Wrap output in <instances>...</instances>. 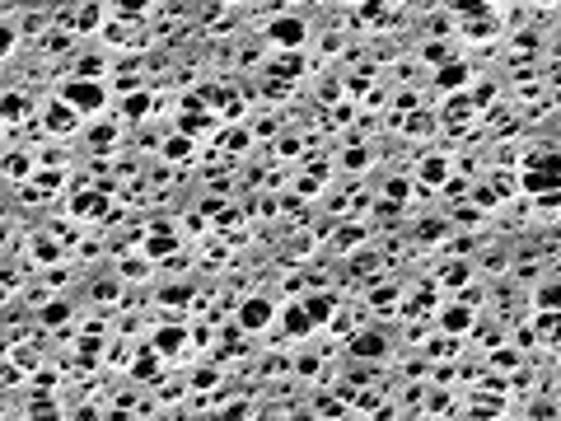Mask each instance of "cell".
<instances>
[{"mask_svg":"<svg viewBox=\"0 0 561 421\" xmlns=\"http://www.w3.org/2000/svg\"><path fill=\"white\" fill-rule=\"evenodd\" d=\"M61 94H66V104L75 108V112H99V108H103V89H99L94 80H84V75H75V84H66Z\"/></svg>","mask_w":561,"mask_h":421,"instance_id":"cell-1","label":"cell"},{"mask_svg":"<svg viewBox=\"0 0 561 421\" xmlns=\"http://www.w3.org/2000/svg\"><path fill=\"white\" fill-rule=\"evenodd\" d=\"M239 323L248 328V333L267 328V323H271V300H243V309H239Z\"/></svg>","mask_w":561,"mask_h":421,"instance_id":"cell-2","label":"cell"},{"mask_svg":"<svg viewBox=\"0 0 561 421\" xmlns=\"http://www.w3.org/2000/svg\"><path fill=\"white\" fill-rule=\"evenodd\" d=\"M267 33L276 38V47H299V43H304V24H299V19H271Z\"/></svg>","mask_w":561,"mask_h":421,"instance_id":"cell-3","label":"cell"},{"mask_svg":"<svg viewBox=\"0 0 561 421\" xmlns=\"http://www.w3.org/2000/svg\"><path fill=\"white\" fill-rule=\"evenodd\" d=\"M75 122H80V112H75L71 104H52V108H47V127H52L56 136L75 132Z\"/></svg>","mask_w":561,"mask_h":421,"instance_id":"cell-4","label":"cell"},{"mask_svg":"<svg viewBox=\"0 0 561 421\" xmlns=\"http://www.w3.org/2000/svg\"><path fill=\"white\" fill-rule=\"evenodd\" d=\"M468 309H473V304H463V300H458V304H449V309L440 314V323H445L449 333H468V323H473V314H468Z\"/></svg>","mask_w":561,"mask_h":421,"instance_id":"cell-5","label":"cell"},{"mask_svg":"<svg viewBox=\"0 0 561 421\" xmlns=\"http://www.w3.org/2000/svg\"><path fill=\"white\" fill-rule=\"evenodd\" d=\"M24 112H28L24 94H5V99H0V122H24Z\"/></svg>","mask_w":561,"mask_h":421,"instance_id":"cell-6","label":"cell"},{"mask_svg":"<svg viewBox=\"0 0 561 421\" xmlns=\"http://www.w3.org/2000/svg\"><path fill=\"white\" fill-rule=\"evenodd\" d=\"M309 328H314V318L304 314V304H290V309H286V333H290V337H304Z\"/></svg>","mask_w":561,"mask_h":421,"instance_id":"cell-7","label":"cell"},{"mask_svg":"<svg viewBox=\"0 0 561 421\" xmlns=\"http://www.w3.org/2000/svg\"><path fill=\"white\" fill-rule=\"evenodd\" d=\"M332 304H337L332 295H309L304 300V314L314 318V323H323V318H332Z\"/></svg>","mask_w":561,"mask_h":421,"instance_id":"cell-8","label":"cell"},{"mask_svg":"<svg viewBox=\"0 0 561 421\" xmlns=\"http://www.w3.org/2000/svg\"><path fill=\"white\" fill-rule=\"evenodd\" d=\"M351 351H356V356H384V337H379V333H360V337L351 342Z\"/></svg>","mask_w":561,"mask_h":421,"instance_id":"cell-9","label":"cell"},{"mask_svg":"<svg viewBox=\"0 0 561 421\" xmlns=\"http://www.w3.org/2000/svg\"><path fill=\"white\" fill-rule=\"evenodd\" d=\"M164 155H169V159H187V155H192V136H187V141H183V136H173V141L164 145Z\"/></svg>","mask_w":561,"mask_h":421,"instance_id":"cell-10","label":"cell"},{"mask_svg":"<svg viewBox=\"0 0 561 421\" xmlns=\"http://www.w3.org/2000/svg\"><path fill=\"white\" fill-rule=\"evenodd\" d=\"M463 75H468V71H463L458 61H454V66H440V84H445V89H449V84L458 89V84H463Z\"/></svg>","mask_w":561,"mask_h":421,"instance_id":"cell-11","label":"cell"},{"mask_svg":"<svg viewBox=\"0 0 561 421\" xmlns=\"http://www.w3.org/2000/svg\"><path fill=\"white\" fill-rule=\"evenodd\" d=\"M440 281H445V286H463V281H468V267H463V263L445 267V272H440Z\"/></svg>","mask_w":561,"mask_h":421,"instance_id":"cell-12","label":"cell"},{"mask_svg":"<svg viewBox=\"0 0 561 421\" xmlns=\"http://www.w3.org/2000/svg\"><path fill=\"white\" fill-rule=\"evenodd\" d=\"M145 108H150V94H132L127 99V117H145Z\"/></svg>","mask_w":561,"mask_h":421,"instance_id":"cell-13","label":"cell"},{"mask_svg":"<svg viewBox=\"0 0 561 421\" xmlns=\"http://www.w3.org/2000/svg\"><path fill=\"white\" fill-rule=\"evenodd\" d=\"M538 309H547V314L557 309V286H552V281H547V286L538 290Z\"/></svg>","mask_w":561,"mask_h":421,"instance_id":"cell-14","label":"cell"},{"mask_svg":"<svg viewBox=\"0 0 561 421\" xmlns=\"http://www.w3.org/2000/svg\"><path fill=\"white\" fill-rule=\"evenodd\" d=\"M178 337H183L178 328H164L160 337H155V346H160V351H173V346H178Z\"/></svg>","mask_w":561,"mask_h":421,"instance_id":"cell-15","label":"cell"},{"mask_svg":"<svg viewBox=\"0 0 561 421\" xmlns=\"http://www.w3.org/2000/svg\"><path fill=\"white\" fill-rule=\"evenodd\" d=\"M112 10L132 19V14H140V10H145V0H112Z\"/></svg>","mask_w":561,"mask_h":421,"instance_id":"cell-16","label":"cell"},{"mask_svg":"<svg viewBox=\"0 0 561 421\" xmlns=\"http://www.w3.org/2000/svg\"><path fill=\"white\" fill-rule=\"evenodd\" d=\"M421 178H426V183H440V178H445V159H430L426 169H421Z\"/></svg>","mask_w":561,"mask_h":421,"instance_id":"cell-17","label":"cell"},{"mask_svg":"<svg viewBox=\"0 0 561 421\" xmlns=\"http://www.w3.org/2000/svg\"><path fill=\"white\" fill-rule=\"evenodd\" d=\"M66 314H71V304H47V309H42V318H47V323H61Z\"/></svg>","mask_w":561,"mask_h":421,"instance_id":"cell-18","label":"cell"},{"mask_svg":"<svg viewBox=\"0 0 561 421\" xmlns=\"http://www.w3.org/2000/svg\"><path fill=\"white\" fill-rule=\"evenodd\" d=\"M10 47H14V28H10V24H0V56L10 52Z\"/></svg>","mask_w":561,"mask_h":421,"instance_id":"cell-19","label":"cell"},{"mask_svg":"<svg viewBox=\"0 0 561 421\" xmlns=\"http://www.w3.org/2000/svg\"><path fill=\"white\" fill-rule=\"evenodd\" d=\"M0 243H5V225H0Z\"/></svg>","mask_w":561,"mask_h":421,"instance_id":"cell-20","label":"cell"},{"mask_svg":"<svg viewBox=\"0 0 561 421\" xmlns=\"http://www.w3.org/2000/svg\"><path fill=\"white\" fill-rule=\"evenodd\" d=\"M538 5H552V0H538Z\"/></svg>","mask_w":561,"mask_h":421,"instance_id":"cell-21","label":"cell"}]
</instances>
